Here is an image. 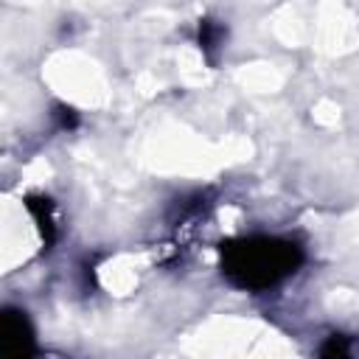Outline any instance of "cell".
<instances>
[{
	"instance_id": "obj_1",
	"label": "cell",
	"mask_w": 359,
	"mask_h": 359,
	"mask_svg": "<svg viewBox=\"0 0 359 359\" xmlns=\"http://www.w3.org/2000/svg\"><path fill=\"white\" fill-rule=\"evenodd\" d=\"M303 247L286 236H236L219 244V269L241 292H266L303 266Z\"/></svg>"
},
{
	"instance_id": "obj_2",
	"label": "cell",
	"mask_w": 359,
	"mask_h": 359,
	"mask_svg": "<svg viewBox=\"0 0 359 359\" xmlns=\"http://www.w3.org/2000/svg\"><path fill=\"white\" fill-rule=\"evenodd\" d=\"M0 342H3L6 356L11 359H25L36 351V334L22 309L6 306L0 311Z\"/></svg>"
},
{
	"instance_id": "obj_3",
	"label": "cell",
	"mask_w": 359,
	"mask_h": 359,
	"mask_svg": "<svg viewBox=\"0 0 359 359\" xmlns=\"http://www.w3.org/2000/svg\"><path fill=\"white\" fill-rule=\"evenodd\" d=\"M25 208H28V213L34 216V222H36V227H39V236H42V241H45V250L53 247V241H56L53 202H50L48 196H36V194H31V196H25Z\"/></svg>"
},
{
	"instance_id": "obj_4",
	"label": "cell",
	"mask_w": 359,
	"mask_h": 359,
	"mask_svg": "<svg viewBox=\"0 0 359 359\" xmlns=\"http://www.w3.org/2000/svg\"><path fill=\"white\" fill-rule=\"evenodd\" d=\"M224 36H227V31H224L222 22H216V20H210V17L199 20V48H202V53H205L210 62H216V50L222 48Z\"/></svg>"
},
{
	"instance_id": "obj_5",
	"label": "cell",
	"mask_w": 359,
	"mask_h": 359,
	"mask_svg": "<svg viewBox=\"0 0 359 359\" xmlns=\"http://www.w3.org/2000/svg\"><path fill=\"white\" fill-rule=\"evenodd\" d=\"M320 353H323L325 359H334V356H351V353H353L351 337H345V334H331V337L323 342Z\"/></svg>"
},
{
	"instance_id": "obj_6",
	"label": "cell",
	"mask_w": 359,
	"mask_h": 359,
	"mask_svg": "<svg viewBox=\"0 0 359 359\" xmlns=\"http://www.w3.org/2000/svg\"><path fill=\"white\" fill-rule=\"evenodd\" d=\"M56 118H59V126L62 129H73L79 123V118H76V112L70 107H56Z\"/></svg>"
}]
</instances>
